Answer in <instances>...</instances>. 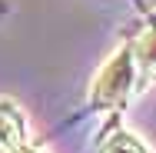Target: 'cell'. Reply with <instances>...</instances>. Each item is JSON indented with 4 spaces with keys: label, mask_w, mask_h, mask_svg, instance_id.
<instances>
[{
    "label": "cell",
    "mask_w": 156,
    "mask_h": 153,
    "mask_svg": "<svg viewBox=\"0 0 156 153\" xmlns=\"http://www.w3.org/2000/svg\"><path fill=\"white\" fill-rule=\"evenodd\" d=\"M136 77H140V63L133 47H120L110 60L100 67L93 80V93H90V103L96 110H120L126 100L136 90Z\"/></svg>",
    "instance_id": "1"
},
{
    "label": "cell",
    "mask_w": 156,
    "mask_h": 153,
    "mask_svg": "<svg viewBox=\"0 0 156 153\" xmlns=\"http://www.w3.org/2000/svg\"><path fill=\"white\" fill-rule=\"evenodd\" d=\"M23 143V117L10 100H0V153H10Z\"/></svg>",
    "instance_id": "2"
},
{
    "label": "cell",
    "mask_w": 156,
    "mask_h": 153,
    "mask_svg": "<svg viewBox=\"0 0 156 153\" xmlns=\"http://www.w3.org/2000/svg\"><path fill=\"white\" fill-rule=\"evenodd\" d=\"M133 53H136V63H140V73L156 77V24L140 33V40L133 43Z\"/></svg>",
    "instance_id": "3"
},
{
    "label": "cell",
    "mask_w": 156,
    "mask_h": 153,
    "mask_svg": "<svg viewBox=\"0 0 156 153\" xmlns=\"http://www.w3.org/2000/svg\"><path fill=\"white\" fill-rule=\"evenodd\" d=\"M103 153H146V147H143L133 133H116V137L106 140Z\"/></svg>",
    "instance_id": "4"
},
{
    "label": "cell",
    "mask_w": 156,
    "mask_h": 153,
    "mask_svg": "<svg viewBox=\"0 0 156 153\" xmlns=\"http://www.w3.org/2000/svg\"><path fill=\"white\" fill-rule=\"evenodd\" d=\"M10 153H37V150H30V147H23V143H20L17 150H10Z\"/></svg>",
    "instance_id": "5"
}]
</instances>
